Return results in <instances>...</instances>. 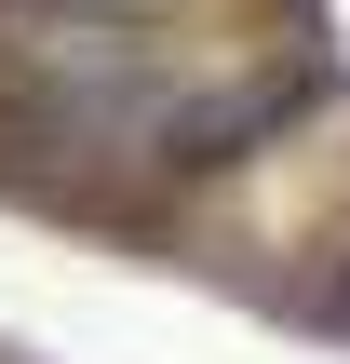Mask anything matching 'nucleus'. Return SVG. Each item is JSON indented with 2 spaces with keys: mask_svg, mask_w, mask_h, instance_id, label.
I'll return each mask as SVG.
<instances>
[{
  "mask_svg": "<svg viewBox=\"0 0 350 364\" xmlns=\"http://www.w3.org/2000/svg\"><path fill=\"white\" fill-rule=\"evenodd\" d=\"M324 324H337V338H350V284H337V311H324Z\"/></svg>",
  "mask_w": 350,
  "mask_h": 364,
  "instance_id": "obj_1",
  "label": "nucleus"
}]
</instances>
